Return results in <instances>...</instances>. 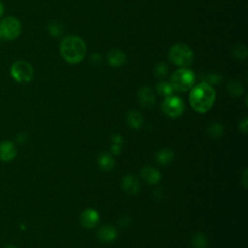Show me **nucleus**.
<instances>
[{
	"instance_id": "1",
	"label": "nucleus",
	"mask_w": 248,
	"mask_h": 248,
	"mask_svg": "<svg viewBox=\"0 0 248 248\" xmlns=\"http://www.w3.org/2000/svg\"><path fill=\"white\" fill-rule=\"evenodd\" d=\"M216 98L215 90L211 85L202 81L192 87L189 95V102L191 107L200 113L208 111L214 104Z\"/></svg>"
},
{
	"instance_id": "2",
	"label": "nucleus",
	"mask_w": 248,
	"mask_h": 248,
	"mask_svg": "<svg viewBox=\"0 0 248 248\" xmlns=\"http://www.w3.org/2000/svg\"><path fill=\"white\" fill-rule=\"evenodd\" d=\"M59 49L64 60L70 64L79 63L86 54V45L84 41L75 35L65 37L60 43Z\"/></svg>"
},
{
	"instance_id": "3",
	"label": "nucleus",
	"mask_w": 248,
	"mask_h": 248,
	"mask_svg": "<svg viewBox=\"0 0 248 248\" xmlns=\"http://www.w3.org/2000/svg\"><path fill=\"white\" fill-rule=\"evenodd\" d=\"M169 59L176 66L186 68L190 66L194 59V52L185 44H175L169 51Z\"/></svg>"
},
{
	"instance_id": "4",
	"label": "nucleus",
	"mask_w": 248,
	"mask_h": 248,
	"mask_svg": "<svg viewBox=\"0 0 248 248\" xmlns=\"http://www.w3.org/2000/svg\"><path fill=\"white\" fill-rule=\"evenodd\" d=\"M195 82V74L186 68L176 70L170 78V84L173 90L178 92H185L191 89Z\"/></svg>"
},
{
	"instance_id": "5",
	"label": "nucleus",
	"mask_w": 248,
	"mask_h": 248,
	"mask_svg": "<svg viewBox=\"0 0 248 248\" xmlns=\"http://www.w3.org/2000/svg\"><path fill=\"white\" fill-rule=\"evenodd\" d=\"M10 74L16 81L20 83H25V82H29L32 79L34 70L31 64L28 63L27 61L17 60L12 64L10 69Z\"/></svg>"
},
{
	"instance_id": "6",
	"label": "nucleus",
	"mask_w": 248,
	"mask_h": 248,
	"mask_svg": "<svg viewBox=\"0 0 248 248\" xmlns=\"http://www.w3.org/2000/svg\"><path fill=\"white\" fill-rule=\"evenodd\" d=\"M21 33V23L15 16H6L0 21V34L8 41L16 39Z\"/></svg>"
},
{
	"instance_id": "7",
	"label": "nucleus",
	"mask_w": 248,
	"mask_h": 248,
	"mask_svg": "<svg viewBox=\"0 0 248 248\" xmlns=\"http://www.w3.org/2000/svg\"><path fill=\"white\" fill-rule=\"evenodd\" d=\"M162 109L165 114L170 117H177L184 111V103L181 98L170 95L166 97L162 103Z\"/></svg>"
},
{
	"instance_id": "8",
	"label": "nucleus",
	"mask_w": 248,
	"mask_h": 248,
	"mask_svg": "<svg viewBox=\"0 0 248 248\" xmlns=\"http://www.w3.org/2000/svg\"><path fill=\"white\" fill-rule=\"evenodd\" d=\"M137 99L139 104L143 108H150L155 104V94L150 87H141L137 93Z\"/></svg>"
},
{
	"instance_id": "9",
	"label": "nucleus",
	"mask_w": 248,
	"mask_h": 248,
	"mask_svg": "<svg viewBox=\"0 0 248 248\" xmlns=\"http://www.w3.org/2000/svg\"><path fill=\"white\" fill-rule=\"evenodd\" d=\"M80 224L85 229H92L97 226L100 220L98 212L93 208H87L83 210L79 216Z\"/></svg>"
},
{
	"instance_id": "10",
	"label": "nucleus",
	"mask_w": 248,
	"mask_h": 248,
	"mask_svg": "<svg viewBox=\"0 0 248 248\" xmlns=\"http://www.w3.org/2000/svg\"><path fill=\"white\" fill-rule=\"evenodd\" d=\"M16 155V145L10 140H4L0 143V160L3 162H9L13 160Z\"/></svg>"
},
{
	"instance_id": "11",
	"label": "nucleus",
	"mask_w": 248,
	"mask_h": 248,
	"mask_svg": "<svg viewBox=\"0 0 248 248\" xmlns=\"http://www.w3.org/2000/svg\"><path fill=\"white\" fill-rule=\"evenodd\" d=\"M122 189L124 192L130 195L137 194L140 189V183L138 178L132 174H127L122 179Z\"/></svg>"
},
{
	"instance_id": "12",
	"label": "nucleus",
	"mask_w": 248,
	"mask_h": 248,
	"mask_svg": "<svg viewBox=\"0 0 248 248\" xmlns=\"http://www.w3.org/2000/svg\"><path fill=\"white\" fill-rule=\"evenodd\" d=\"M117 232L111 225H104L97 231V237L102 242H110L116 238Z\"/></svg>"
},
{
	"instance_id": "13",
	"label": "nucleus",
	"mask_w": 248,
	"mask_h": 248,
	"mask_svg": "<svg viewBox=\"0 0 248 248\" xmlns=\"http://www.w3.org/2000/svg\"><path fill=\"white\" fill-rule=\"evenodd\" d=\"M140 175L149 184H156L161 179L160 171L151 166L143 167L140 170Z\"/></svg>"
},
{
	"instance_id": "14",
	"label": "nucleus",
	"mask_w": 248,
	"mask_h": 248,
	"mask_svg": "<svg viewBox=\"0 0 248 248\" xmlns=\"http://www.w3.org/2000/svg\"><path fill=\"white\" fill-rule=\"evenodd\" d=\"M108 62L112 67H120L125 64L126 56L119 49H111L108 53Z\"/></svg>"
},
{
	"instance_id": "15",
	"label": "nucleus",
	"mask_w": 248,
	"mask_h": 248,
	"mask_svg": "<svg viewBox=\"0 0 248 248\" xmlns=\"http://www.w3.org/2000/svg\"><path fill=\"white\" fill-rule=\"evenodd\" d=\"M127 123L133 129H139L143 123V116L138 109H132L127 114Z\"/></svg>"
},
{
	"instance_id": "16",
	"label": "nucleus",
	"mask_w": 248,
	"mask_h": 248,
	"mask_svg": "<svg viewBox=\"0 0 248 248\" xmlns=\"http://www.w3.org/2000/svg\"><path fill=\"white\" fill-rule=\"evenodd\" d=\"M155 159L158 164L167 165L172 161L173 152H172V150H170L169 148L160 149L159 151H157V153L155 155Z\"/></svg>"
},
{
	"instance_id": "17",
	"label": "nucleus",
	"mask_w": 248,
	"mask_h": 248,
	"mask_svg": "<svg viewBox=\"0 0 248 248\" xmlns=\"http://www.w3.org/2000/svg\"><path fill=\"white\" fill-rule=\"evenodd\" d=\"M228 93L232 97H238L243 94L244 86L238 79H232L227 85Z\"/></svg>"
},
{
	"instance_id": "18",
	"label": "nucleus",
	"mask_w": 248,
	"mask_h": 248,
	"mask_svg": "<svg viewBox=\"0 0 248 248\" xmlns=\"http://www.w3.org/2000/svg\"><path fill=\"white\" fill-rule=\"evenodd\" d=\"M98 164L104 170H110L114 166V160L108 153H102L98 158Z\"/></svg>"
},
{
	"instance_id": "19",
	"label": "nucleus",
	"mask_w": 248,
	"mask_h": 248,
	"mask_svg": "<svg viewBox=\"0 0 248 248\" xmlns=\"http://www.w3.org/2000/svg\"><path fill=\"white\" fill-rule=\"evenodd\" d=\"M191 244L193 248H206L208 245V240L204 233L199 232L192 236Z\"/></svg>"
},
{
	"instance_id": "20",
	"label": "nucleus",
	"mask_w": 248,
	"mask_h": 248,
	"mask_svg": "<svg viewBox=\"0 0 248 248\" xmlns=\"http://www.w3.org/2000/svg\"><path fill=\"white\" fill-rule=\"evenodd\" d=\"M156 91L157 93L160 95V96H163V97H169L170 95H172V92H173V88L170 84V82H168V81H159L157 84H156Z\"/></svg>"
},
{
	"instance_id": "21",
	"label": "nucleus",
	"mask_w": 248,
	"mask_h": 248,
	"mask_svg": "<svg viewBox=\"0 0 248 248\" xmlns=\"http://www.w3.org/2000/svg\"><path fill=\"white\" fill-rule=\"evenodd\" d=\"M223 133H224V127L217 122L211 123L206 129V134L208 135V137L214 138V139L221 137Z\"/></svg>"
},
{
	"instance_id": "22",
	"label": "nucleus",
	"mask_w": 248,
	"mask_h": 248,
	"mask_svg": "<svg viewBox=\"0 0 248 248\" xmlns=\"http://www.w3.org/2000/svg\"><path fill=\"white\" fill-rule=\"evenodd\" d=\"M47 31L52 37H59L64 32V27L59 22H50L47 25Z\"/></svg>"
},
{
	"instance_id": "23",
	"label": "nucleus",
	"mask_w": 248,
	"mask_h": 248,
	"mask_svg": "<svg viewBox=\"0 0 248 248\" xmlns=\"http://www.w3.org/2000/svg\"><path fill=\"white\" fill-rule=\"evenodd\" d=\"M232 55L240 60H244L247 57V48L244 45H236L232 47Z\"/></svg>"
},
{
	"instance_id": "24",
	"label": "nucleus",
	"mask_w": 248,
	"mask_h": 248,
	"mask_svg": "<svg viewBox=\"0 0 248 248\" xmlns=\"http://www.w3.org/2000/svg\"><path fill=\"white\" fill-rule=\"evenodd\" d=\"M168 74V66L167 64L160 62L158 63L155 68H154V75L158 78H163L167 76Z\"/></svg>"
},
{
	"instance_id": "25",
	"label": "nucleus",
	"mask_w": 248,
	"mask_h": 248,
	"mask_svg": "<svg viewBox=\"0 0 248 248\" xmlns=\"http://www.w3.org/2000/svg\"><path fill=\"white\" fill-rule=\"evenodd\" d=\"M204 82L208 83L209 85L211 84H219L222 81V77L218 74H207L205 78H203Z\"/></svg>"
},
{
	"instance_id": "26",
	"label": "nucleus",
	"mask_w": 248,
	"mask_h": 248,
	"mask_svg": "<svg viewBox=\"0 0 248 248\" xmlns=\"http://www.w3.org/2000/svg\"><path fill=\"white\" fill-rule=\"evenodd\" d=\"M110 140H111L112 143H116V144H120L121 145V143L123 142V138L119 134H113L110 137Z\"/></svg>"
},
{
	"instance_id": "27",
	"label": "nucleus",
	"mask_w": 248,
	"mask_h": 248,
	"mask_svg": "<svg viewBox=\"0 0 248 248\" xmlns=\"http://www.w3.org/2000/svg\"><path fill=\"white\" fill-rule=\"evenodd\" d=\"M238 127H239V130H240L241 132H243L244 134L247 133V131H248V129H247V127H248V121H247V118H246V117H245L244 119H242V120L239 122Z\"/></svg>"
},
{
	"instance_id": "28",
	"label": "nucleus",
	"mask_w": 248,
	"mask_h": 248,
	"mask_svg": "<svg viewBox=\"0 0 248 248\" xmlns=\"http://www.w3.org/2000/svg\"><path fill=\"white\" fill-rule=\"evenodd\" d=\"M120 149H121V145L120 144H116V143H112L110 146V151L112 154L114 155H118L120 153Z\"/></svg>"
},
{
	"instance_id": "29",
	"label": "nucleus",
	"mask_w": 248,
	"mask_h": 248,
	"mask_svg": "<svg viewBox=\"0 0 248 248\" xmlns=\"http://www.w3.org/2000/svg\"><path fill=\"white\" fill-rule=\"evenodd\" d=\"M131 220L127 217V216H122L119 221H118V224L121 226V227H127L131 222Z\"/></svg>"
},
{
	"instance_id": "30",
	"label": "nucleus",
	"mask_w": 248,
	"mask_h": 248,
	"mask_svg": "<svg viewBox=\"0 0 248 248\" xmlns=\"http://www.w3.org/2000/svg\"><path fill=\"white\" fill-rule=\"evenodd\" d=\"M101 56L98 54V53H94L92 56H91V61L92 63H96V62H100L101 61Z\"/></svg>"
},
{
	"instance_id": "31",
	"label": "nucleus",
	"mask_w": 248,
	"mask_h": 248,
	"mask_svg": "<svg viewBox=\"0 0 248 248\" xmlns=\"http://www.w3.org/2000/svg\"><path fill=\"white\" fill-rule=\"evenodd\" d=\"M242 183L244 187H247V170H245L242 174Z\"/></svg>"
},
{
	"instance_id": "32",
	"label": "nucleus",
	"mask_w": 248,
	"mask_h": 248,
	"mask_svg": "<svg viewBox=\"0 0 248 248\" xmlns=\"http://www.w3.org/2000/svg\"><path fill=\"white\" fill-rule=\"evenodd\" d=\"M4 11H5V8H4V4L0 1V17H2L3 14H4Z\"/></svg>"
},
{
	"instance_id": "33",
	"label": "nucleus",
	"mask_w": 248,
	"mask_h": 248,
	"mask_svg": "<svg viewBox=\"0 0 248 248\" xmlns=\"http://www.w3.org/2000/svg\"><path fill=\"white\" fill-rule=\"evenodd\" d=\"M6 248H16V247H15L14 245H9V246H7Z\"/></svg>"
},
{
	"instance_id": "34",
	"label": "nucleus",
	"mask_w": 248,
	"mask_h": 248,
	"mask_svg": "<svg viewBox=\"0 0 248 248\" xmlns=\"http://www.w3.org/2000/svg\"><path fill=\"white\" fill-rule=\"evenodd\" d=\"M1 39H2V36H1V34H0V41H1Z\"/></svg>"
}]
</instances>
